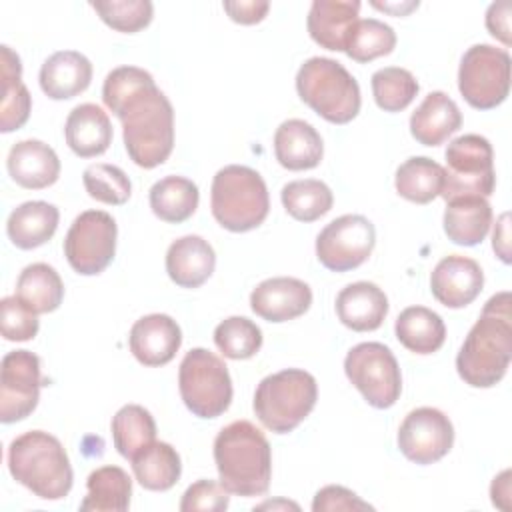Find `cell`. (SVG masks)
Here are the masks:
<instances>
[{"label":"cell","instance_id":"5b68a950","mask_svg":"<svg viewBox=\"0 0 512 512\" xmlns=\"http://www.w3.org/2000/svg\"><path fill=\"white\" fill-rule=\"evenodd\" d=\"M210 208L216 222L230 232L258 228L270 210V196L264 178L240 164H230L214 174Z\"/></svg>","mask_w":512,"mask_h":512},{"label":"cell","instance_id":"83f0119b","mask_svg":"<svg viewBox=\"0 0 512 512\" xmlns=\"http://www.w3.org/2000/svg\"><path fill=\"white\" fill-rule=\"evenodd\" d=\"M492 224L490 202L482 196L454 198L446 202L444 232L458 246L480 244Z\"/></svg>","mask_w":512,"mask_h":512},{"label":"cell","instance_id":"60d3db41","mask_svg":"<svg viewBox=\"0 0 512 512\" xmlns=\"http://www.w3.org/2000/svg\"><path fill=\"white\" fill-rule=\"evenodd\" d=\"M82 182L90 198L110 204V206H120L128 202L132 194V184L126 172L114 164L106 162H96L90 164L82 172Z\"/></svg>","mask_w":512,"mask_h":512},{"label":"cell","instance_id":"44dd1931","mask_svg":"<svg viewBox=\"0 0 512 512\" xmlns=\"http://www.w3.org/2000/svg\"><path fill=\"white\" fill-rule=\"evenodd\" d=\"M358 0H314L306 18L310 38L334 52H344L352 26L360 20Z\"/></svg>","mask_w":512,"mask_h":512},{"label":"cell","instance_id":"484cf974","mask_svg":"<svg viewBox=\"0 0 512 512\" xmlns=\"http://www.w3.org/2000/svg\"><path fill=\"white\" fill-rule=\"evenodd\" d=\"M64 136L68 148L80 158H94L108 150L112 144V124L108 114L96 104H78L70 110Z\"/></svg>","mask_w":512,"mask_h":512},{"label":"cell","instance_id":"1f68e13d","mask_svg":"<svg viewBox=\"0 0 512 512\" xmlns=\"http://www.w3.org/2000/svg\"><path fill=\"white\" fill-rule=\"evenodd\" d=\"M88 494L80 502V510L124 512L130 506L132 480L120 466H100L86 480Z\"/></svg>","mask_w":512,"mask_h":512},{"label":"cell","instance_id":"6da1fadb","mask_svg":"<svg viewBox=\"0 0 512 512\" xmlns=\"http://www.w3.org/2000/svg\"><path fill=\"white\" fill-rule=\"evenodd\" d=\"M512 360L510 292L494 294L464 338L456 356L460 378L472 388L496 386Z\"/></svg>","mask_w":512,"mask_h":512},{"label":"cell","instance_id":"30bf717a","mask_svg":"<svg viewBox=\"0 0 512 512\" xmlns=\"http://www.w3.org/2000/svg\"><path fill=\"white\" fill-rule=\"evenodd\" d=\"M510 54L492 44L470 46L458 68V90L476 110L500 106L510 92Z\"/></svg>","mask_w":512,"mask_h":512},{"label":"cell","instance_id":"b9f144b4","mask_svg":"<svg viewBox=\"0 0 512 512\" xmlns=\"http://www.w3.org/2000/svg\"><path fill=\"white\" fill-rule=\"evenodd\" d=\"M156 84L152 74L138 66H118L114 68L102 86V100L106 108L116 116L134 96H138L148 86Z\"/></svg>","mask_w":512,"mask_h":512},{"label":"cell","instance_id":"2e32d148","mask_svg":"<svg viewBox=\"0 0 512 512\" xmlns=\"http://www.w3.org/2000/svg\"><path fill=\"white\" fill-rule=\"evenodd\" d=\"M484 286V272L474 258L450 254L444 256L430 274V290L446 308H464L472 304Z\"/></svg>","mask_w":512,"mask_h":512},{"label":"cell","instance_id":"bcb514c9","mask_svg":"<svg viewBox=\"0 0 512 512\" xmlns=\"http://www.w3.org/2000/svg\"><path fill=\"white\" fill-rule=\"evenodd\" d=\"M314 512H334V510H374L368 502H364L360 496H356L352 490L330 484L316 492L312 500Z\"/></svg>","mask_w":512,"mask_h":512},{"label":"cell","instance_id":"ab89813d","mask_svg":"<svg viewBox=\"0 0 512 512\" xmlns=\"http://www.w3.org/2000/svg\"><path fill=\"white\" fill-rule=\"evenodd\" d=\"M214 344L230 360H248L262 346V330L246 316H230L214 328Z\"/></svg>","mask_w":512,"mask_h":512},{"label":"cell","instance_id":"9a60e30c","mask_svg":"<svg viewBox=\"0 0 512 512\" xmlns=\"http://www.w3.org/2000/svg\"><path fill=\"white\" fill-rule=\"evenodd\" d=\"M398 448L414 464L426 466L442 460L454 444L450 418L432 406H422L406 414L398 428Z\"/></svg>","mask_w":512,"mask_h":512},{"label":"cell","instance_id":"7a4b0ae2","mask_svg":"<svg viewBox=\"0 0 512 512\" xmlns=\"http://www.w3.org/2000/svg\"><path fill=\"white\" fill-rule=\"evenodd\" d=\"M214 462L220 484L230 494L252 498L268 492L272 450L264 432L252 422L236 420L218 432Z\"/></svg>","mask_w":512,"mask_h":512},{"label":"cell","instance_id":"d6986e66","mask_svg":"<svg viewBox=\"0 0 512 512\" xmlns=\"http://www.w3.org/2000/svg\"><path fill=\"white\" fill-rule=\"evenodd\" d=\"M6 168L10 178L28 190L48 188L60 176L58 154L46 142L36 138L16 142L8 152Z\"/></svg>","mask_w":512,"mask_h":512},{"label":"cell","instance_id":"7dc6e473","mask_svg":"<svg viewBox=\"0 0 512 512\" xmlns=\"http://www.w3.org/2000/svg\"><path fill=\"white\" fill-rule=\"evenodd\" d=\"M230 20L238 24H256L262 22L270 10V2L266 0H240V2H224L222 4Z\"/></svg>","mask_w":512,"mask_h":512},{"label":"cell","instance_id":"8992f818","mask_svg":"<svg viewBox=\"0 0 512 512\" xmlns=\"http://www.w3.org/2000/svg\"><path fill=\"white\" fill-rule=\"evenodd\" d=\"M296 92L318 116L332 124H348L360 112V86L336 60L308 58L296 74Z\"/></svg>","mask_w":512,"mask_h":512},{"label":"cell","instance_id":"ac0fdd59","mask_svg":"<svg viewBox=\"0 0 512 512\" xmlns=\"http://www.w3.org/2000/svg\"><path fill=\"white\" fill-rule=\"evenodd\" d=\"M134 358L150 368L168 364L182 344V330L168 314H148L138 318L128 336Z\"/></svg>","mask_w":512,"mask_h":512},{"label":"cell","instance_id":"681fc988","mask_svg":"<svg viewBox=\"0 0 512 512\" xmlns=\"http://www.w3.org/2000/svg\"><path fill=\"white\" fill-rule=\"evenodd\" d=\"M510 214L504 212L498 222H496V228H494V234H492V248L496 252V256L508 264L510 262Z\"/></svg>","mask_w":512,"mask_h":512},{"label":"cell","instance_id":"74e56055","mask_svg":"<svg viewBox=\"0 0 512 512\" xmlns=\"http://www.w3.org/2000/svg\"><path fill=\"white\" fill-rule=\"evenodd\" d=\"M372 94L380 110L400 112L412 104L420 86L414 74L400 66H386L372 74Z\"/></svg>","mask_w":512,"mask_h":512},{"label":"cell","instance_id":"603a6c76","mask_svg":"<svg viewBox=\"0 0 512 512\" xmlns=\"http://www.w3.org/2000/svg\"><path fill=\"white\" fill-rule=\"evenodd\" d=\"M38 80L48 98L70 100L90 86L92 64L82 52L58 50L44 60Z\"/></svg>","mask_w":512,"mask_h":512},{"label":"cell","instance_id":"e575fe53","mask_svg":"<svg viewBox=\"0 0 512 512\" xmlns=\"http://www.w3.org/2000/svg\"><path fill=\"white\" fill-rule=\"evenodd\" d=\"M394 186L402 198L428 204L442 194L444 168L428 156H412L398 166Z\"/></svg>","mask_w":512,"mask_h":512},{"label":"cell","instance_id":"d590c367","mask_svg":"<svg viewBox=\"0 0 512 512\" xmlns=\"http://www.w3.org/2000/svg\"><path fill=\"white\" fill-rule=\"evenodd\" d=\"M112 440L120 456L132 460L156 440V422L140 404L122 406L112 418Z\"/></svg>","mask_w":512,"mask_h":512},{"label":"cell","instance_id":"4dcf8cb0","mask_svg":"<svg viewBox=\"0 0 512 512\" xmlns=\"http://www.w3.org/2000/svg\"><path fill=\"white\" fill-rule=\"evenodd\" d=\"M132 472L138 484L152 492L170 490L182 474V462L176 448L168 442H152L132 460Z\"/></svg>","mask_w":512,"mask_h":512},{"label":"cell","instance_id":"277c9868","mask_svg":"<svg viewBox=\"0 0 512 512\" xmlns=\"http://www.w3.org/2000/svg\"><path fill=\"white\" fill-rule=\"evenodd\" d=\"M12 478L42 500H62L72 490V466L62 442L44 432L30 430L8 446Z\"/></svg>","mask_w":512,"mask_h":512},{"label":"cell","instance_id":"c3c4849f","mask_svg":"<svg viewBox=\"0 0 512 512\" xmlns=\"http://www.w3.org/2000/svg\"><path fill=\"white\" fill-rule=\"evenodd\" d=\"M510 12H512V4L510 2H494L490 4L488 12H486V28L488 32L500 40L504 46L512 44V36H510Z\"/></svg>","mask_w":512,"mask_h":512},{"label":"cell","instance_id":"4316f807","mask_svg":"<svg viewBox=\"0 0 512 512\" xmlns=\"http://www.w3.org/2000/svg\"><path fill=\"white\" fill-rule=\"evenodd\" d=\"M60 212L44 200H30L16 206L6 222L10 242L20 250H32L46 244L58 228Z\"/></svg>","mask_w":512,"mask_h":512},{"label":"cell","instance_id":"7c38bea8","mask_svg":"<svg viewBox=\"0 0 512 512\" xmlns=\"http://www.w3.org/2000/svg\"><path fill=\"white\" fill-rule=\"evenodd\" d=\"M116 220L104 210L78 214L64 238V256L82 276L100 274L116 254Z\"/></svg>","mask_w":512,"mask_h":512},{"label":"cell","instance_id":"f5cc1de1","mask_svg":"<svg viewBox=\"0 0 512 512\" xmlns=\"http://www.w3.org/2000/svg\"><path fill=\"white\" fill-rule=\"evenodd\" d=\"M274 506H286V508H294V510H298V504H294V502H264V504H260L258 508H274Z\"/></svg>","mask_w":512,"mask_h":512},{"label":"cell","instance_id":"9c48e42d","mask_svg":"<svg viewBox=\"0 0 512 512\" xmlns=\"http://www.w3.org/2000/svg\"><path fill=\"white\" fill-rule=\"evenodd\" d=\"M442 198L446 202L466 196L488 198L496 186L494 152L488 138L464 134L454 138L446 152Z\"/></svg>","mask_w":512,"mask_h":512},{"label":"cell","instance_id":"f1b7e54d","mask_svg":"<svg viewBox=\"0 0 512 512\" xmlns=\"http://www.w3.org/2000/svg\"><path fill=\"white\" fill-rule=\"evenodd\" d=\"M2 68V102H0V130L4 134L22 128L30 116L32 98L22 82L20 56L6 44L0 46Z\"/></svg>","mask_w":512,"mask_h":512},{"label":"cell","instance_id":"f546056e","mask_svg":"<svg viewBox=\"0 0 512 512\" xmlns=\"http://www.w3.org/2000/svg\"><path fill=\"white\" fill-rule=\"evenodd\" d=\"M398 342L414 354H432L446 340V326L440 314L426 306L404 308L394 324Z\"/></svg>","mask_w":512,"mask_h":512},{"label":"cell","instance_id":"8d00e7d4","mask_svg":"<svg viewBox=\"0 0 512 512\" xmlns=\"http://www.w3.org/2000/svg\"><path fill=\"white\" fill-rule=\"evenodd\" d=\"M284 210L298 222H314L330 212L334 204L332 190L316 178L292 180L280 192Z\"/></svg>","mask_w":512,"mask_h":512},{"label":"cell","instance_id":"d4e9b609","mask_svg":"<svg viewBox=\"0 0 512 512\" xmlns=\"http://www.w3.org/2000/svg\"><path fill=\"white\" fill-rule=\"evenodd\" d=\"M462 126L458 104L440 90L430 92L410 116V134L422 146H440Z\"/></svg>","mask_w":512,"mask_h":512},{"label":"cell","instance_id":"52a82bcc","mask_svg":"<svg viewBox=\"0 0 512 512\" xmlns=\"http://www.w3.org/2000/svg\"><path fill=\"white\" fill-rule=\"evenodd\" d=\"M316 378L300 368H286L260 380L254 392V414L274 434H288L314 410Z\"/></svg>","mask_w":512,"mask_h":512},{"label":"cell","instance_id":"5bb4252c","mask_svg":"<svg viewBox=\"0 0 512 512\" xmlns=\"http://www.w3.org/2000/svg\"><path fill=\"white\" fill-rule=\"evenodd\" d=\"M40 386V358L30 350L8 352L0 364V420L12 424L28 418L38 406Z\"/></svg>","mask_w":512,"mask_h":512},{"label":"cell","instance_id":"3957f363","mask_svg":"<svg viewBox=\"0 0 512 512\" xmlns=\"http://www.w3.org/2000/svg\"><path fill=\"white\" fill-rule=\"evenodd\" d=\"M124 148L140 168H156L168 160L174 148V108L166 94L148 86L134 96L118 114Z\"/></svg>","mask_w":512,"mask_h":512},{"label":"cell","instance_id":"cb8c5ba5","mask_svg":"<svg viewBox=\"0 0 512 512\" xmlns=\"http://www.w3.org/2000/svg\"><path fill=\"white\" fill-rule=\"evenodd\" d=\"M324 144L318 130L300 120H284L274 132V156L280 166L292 172L316 168L322 160Z\"/></svg>","mask_w":512,"mask_h":512},{"label":"cell","instance_id":"8fae6325","mask_svg":"<svg viewBox=\"0 0 512 512\" xmlns=\"http://www.w3.org/2000/svg\"><path fill=\"white\" fill-rule=\"evenodd\" d=\"M344 372L372 408L386 410L400 398V366L382 342H360L350 348L344 358Z\"/></svg>","mask_w":512,"mask_h":512},{"label":"cell","instance_id":"f35d334b","mask_svg":"<svg viewBox=\"0 0 512 512\" xmlns=\"http://www.w3.org/2000/svg\"><path fill=\"white\" fill-rule=\"evenodd\" d=\"M396 46V32L392 26L376 18L358 20L346 40L344 52L356 62H372L374 58L386 56Z\"/></svg>","mask_w":512,"mask_h":512},{"label":"cell","instance_id":"7bdbcfd3","mask_svg":"<svg viewBox=\"0 0 512 512\" xmlns=\"http://www.w3.org/2000/svg\"><path fill=\"white\" fill-rule=\"evenodd\" d=\"M100 20L112 30L134 34L152 22L154 6L150 0H108L90 2Z\"/></svg>","mask_w":512,"mask_h":512},{"label":"cell","instance_id":"7402d4cb","mask_svg":"<svg viewBox=\"0 0 512 512\" xmlns=\"http://www.w3.org/2000/svg\"><path fill=\"white\" fill-rule=\"evenodd\" d=\"M216 252L208 240L196 234L182 236L168 246L166 272L180 288H198L214 272Z\"/></svg>","mask_w":512,"mask_h":512},{"label":"cell","instance_id":"d6a6232c","mask_svg":"<svg viewBox=\"0 0 512 512\" xmlns=\"http://www.w3.org/2000/svg\"><path fill=\"white\" fill-rule=\"evenodd\" d=\"M148 200L154 216L170 224H180L196 212L200 192L192 180L172 174L154 182Z\"/></svg>","mask_w":512,"mask_h":512},{"label":"cell","instance_id":"ba28073f","mask_svg":"<svg viewBox=\"0 0 512 512\" xmlns=\"http://www.w3.org/2000/svg\"><path fill=\"white\" fill-rule=\"evenodd\" d=\"M178 388L186 408L198 418H218L232 402V378L222 358L192 348L180 362Z\"/></svg>","mask_w":512,"mask_h":512},{"label":"cell","instance_id":"816d5d0a","mask_svg":"<svg viewBox=\"0 0 512 512\" xmlns=\"http://www.w3.org/2000/svg\"><path fill=\"white\" fill-rule=\"evenodd\" d=\"M374 8H378V10H382V12H388V14H394V16H406L408 12H412V10H416L418 8V0L416 2H376V0H372L370 2Z\"/></svg>","mask_w":512,"mask_h":512},{"label":"cell","instance_id":"e0dca14e","mask_svg":"<svg viewBox=\"0 0 512 512\" xmlns=\"http://www.w3.org/2000/svg\"><path fill=\"white\" fill-rule=\"evenodd\" d=\"M312 304V290L304 280L276 276L262 280L250 294V308L268 322H288L302 316Z\"/></svg>","mask_w":512,"mask_h":512},{"label":"cell","instance_id":"ee69618b","mask_svg":"<svg viewBox=\"0 0 512 512\" xmlns=\"http://www.w3.org/2000/svg\"><path fill=\"white\" fill-rule=\"evenodd\" d=\"M0 328L8 342H26L38 334V314L30 310L16 294L0 302Z\"/></svg>","mask_w":512,"mask_h":512},{"label":"cell","instance_id":"ffe728a7","mask_svg":"<svg viewBox=\"0 0 512 512\" xmlns=\"http://www.w3.org/2000/svg\"><path fill=\"white\" fill-rule=\"evenodd\" d=\"M338 320L354 332H372L382 326L388 314V298L374 282H352L336 296Z\"/></svg>","mask_w":512,"mask_h":512},{"label":"cell","instance_id":"836d02e7","mask_svg":"<svg viewBox=\"0 0 512 512\" xmlns=\"http://www.w3.org/2000/svg\"><path fill=\"white\" fill-rule=\"evenodd\" d=\"M16 296L36 314L54 312L64 300V284L56 268L44 262L28 264L16 280Z\"/></svg>","mask_w":512,"mask_h":512},{"label":"cell","instance_id":"f6af8a7d","mask_svg":"<svg viewBox=\"0 0 512 512\" xmlns=\"http://www.w3.org/2000/svg\"><path fill=\"white\" fill-rule=\"evenodd\" d=\"M228 490L214 480H196L194 484H190L186 488V492L182 494L180 500V510L182 512H222L228 508Z\"/></svg>","mask_w":512,"mask_h":512},{"label":"cell","instance_id":"4fadbf2b","mask_svg":"<svg viewBox=\"0 0 512 512\" xmlns=\"http://www.w3.org/2000/svg\"><path fill=\"white\" fill-rule=\"evenodd\" d=\"M376 244L374 224L360 214L328 222L316 236V258L332 272H348L368 260Z\"/></svg>","mask_w":512,"mask_h":512},{"label":"cell","instance_id":"f907efd6","mask_svg":"<svg viewBox=\"0 0 512 512\" xmlns=\"http://www.w3.org/2000/svg\"><path fill=\"white\" fill-rule=\"evenodd\" d=\"M490 496H492V504L502 508V510H508L510 504V470H504L500 476L494 478L492 486H490Z\"/></svg>","mask_w":512,"mask_h":512}]
</instances>
